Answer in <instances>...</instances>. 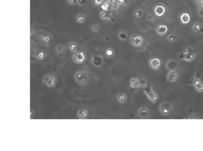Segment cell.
<instances>
[{"mask_svg":"<svg viewBox=\"0 0 203 151\" xmlns=\"http://www.w3.org/2000/svg\"><path fill=\"white\" fill-rule=\"evenodd\" d=\"M149 65L152 68L155 70H157L160 68L161 67V62L159 58L154 57L150 58L149 61Z\"/></svg>","mask_w":203,"mask_h":151,"instance_id":"cell-4","label":"cell"},{"mask_svg":"<svg viewBox=\"0 0 203 151\" xmlns=\"http://www.w3.org/2000/svg\"><path fill=\"white\" fill-rule=\"evenodd\" d=\"M176 39V36L175 35H171L168 37V39H169V40H171V41H173V40H175Z\"/></svg>","mask_w":203,"mask_h":151,"instance_id":"cell-24","label":"cell"},{"mask_svg":"<svg viewBox=\"0 0 203 151\" xmlns=\"http://www.w3.org/2000/svg\"><path fill=\"white\" fill-rule=\"evenodd\" d=\"M167 27L165 25H159L156 28V31L159 35H164L167 33Z\"/></svg>","mask_w":203,"mask_h":151,"instance_id":"cell-9","label":"cell"},{"mask_svg":"<svg viewBox=\"0 0 203 151\" xmlns=\"http://www.w3.org/2000/svg\"><path fill=\"white\" fill-rule=\"evenodd\" d=\"M119 37L120 39H121L122 40H125V39H126L127 35L125 33H121L119 34Z\"/></svg>","mask_w":203,"mask_h":151,"instance_id":"cell-23","label":"cell"},{"mask_svg":"<svg viewBox=\"0 0 203 151\" xmlns=\"http://www.w3.org/2000/svg\"><path fill=\"white\" fill-rule=\"evenodd\" d=\"M194 57H195V56L192 53L188 52V53H185L183 54V58L186 61H188V62H191L192 60H194Z\"/></svg>","mask_w":203,"mask_h":151,"instance_id":"cell-14","label":"cell"},{"mask_svg":"<svg viewBox=\"0 0 203 151\" xmlns=\"http://www.w3.org/2000/svg\"><path fill=\"white\" fill-rule=\"evenodd\" d=\"M194 29L195 30H199L201 29V25L200 24V23H196L195 24V25H194Z\"/></svg>","mask_w":203,"mask_h":151,"instance_id":"cell-22","label":"cell"},{"mask_svg":"<svg viewBox=\"0 0 203 151\" xmlns=\"http://www.w3.org/2000/svg\"><path fill=\"white\" fill-rule=\"evenodd\" d=\"M159 110H160L161 112L163 115L167 116V115L171 114V111H172V107H171V105L169 103L164 102V103H162L160 106Z\"/></svg>","mask_w":203,"mask_h":151,"instance_id":"cell-5","label":"cell"},{"mask_svg":"<svg viewBox=\"0 0 203 151\" xmlns=\"http://www.w3.org/2000/svg\"><path fill=\"white\" fill-rule=\"evenodd\" d=\"M72 59L75 63H83L86 60V54L83 51H78L73 55Z\"/></svg>","mask_w":203,"mask_h":151,"instance_id":"cell-3","label":"cell"},{"mask_svg":"<svg viewBox=\"0 0 203 151\" xmlns=\"http://www.w3.org/2000/svg\"><path fill=\"white\" fill-rule=\"evenodd\" d=\"M130 43L134 47H139L143 43V38L139 35H132L130 38Z\"/></svg>","mask_w":203,"mask_h":151,"instance_id":"cell-6","label":"cell"},{"mask_svg":"<svg viewBox=\"0 0 203 151\" xmlns=\"http://www.w3.org/2000/svg\"><path fill=\"white\" fill-rule=\"evenodd\" d=\"M93 63L96 67H99L102 63V58L100 56H95L93 58Z\"/></svg>","mask_w":203,"mask_h":151,"instance_id":"cell-15","label":"cell"},{"mask_svg":"<svg viewBox=\"0 0 203 151\" xmlns=\"http://www.w3.org/2000/svg\"><path fill=\"white\" fill-rule=\"evenodd\" d=\"M178 78V74L176 71L172 70L168 73L167 74V80L169 82H176L177 81Z\"/></svg>","mask_w":203,"mask_h":151,"instance_id":"cell-8","label":"cell"},{"mask_svg":"<svg viewBox=\"0 0 203 151\" xmlns=\"http://www.w3.org/2000/svg\"><path fill=\"white\" fill-rule=\"evenodd\" d=\"M92 29L95 32H98V30H99V27H98V25H94L93 26Z\"/></svg>","mask_w":203,"mask_h":151,"instance_id":"cell-25","label":"cell"},{"mask_svg":"<svg viewBox=\"0 0 203 151\" xmlns=\"http://www.w3.org/2000/svg\"><path fill=\"white\" fill-rule=\"evenodd\" d=\"M105 54H106V55H107V56L110 57V56H112V55H113L114 51H113V50H112V49H110V48H109V49H107V50H106Z\"/></svg>","mask_w":203,"mask_h":151,"instance_id":"cell-21","label":"cell"},{"mask_svg":"<svg viewBox=\"0 0 203 151\" xmlns=\"http://www.w3.org/2000/svg\"><path fill=\"white\" fill-rule=\"evenodd\" d=\"M165 11H166V9H165V7L162 5H157L154 8V12L156 14V15L159 17L163 15Z\"/></svg>","mask_w":203,"mask_h":151,"instance_id":"cell-10","label":"cell"},{"mask_svg":"<svg viewBox=\"0 0 203 151\" xmlns=\"http://www.w3.org/2000/svg\"><path fill=\"white\" fill-rule=\"evenodd\" d=\"M148 112H149V111L147 108H145V107H143V108H141L140 110H139V114L141 117H146L147 116Z\"/></svg>","mask_w":203,"mask_h":151,"instance_id":"cell-17","label":"cell"},{"mask_svg":"<svg viewBox=\"0 0 203 151\" xmlns=\"http://www.w3.org/2000/svg\"><path fill=\"white\" fill-rule=\"evenodd\" d=\"M194 87L199 92H203V84L200 80H196L194 82Z\"/></svg>","mask_w":203,"mask_h":151,"instance_id":"cell-13","label":"cell"},{"mask_svg":"<svg viewBox=\"0 0 203 151\" xmlns=\"http://www.w3.org/2000/svg\"><path fill=\"white\" fill-rule=\"evenodd\" d=\"M43 82L49 88L55 87L57 84V78L54 74H47L43 78Z\"/></svg>","mask_w":203,"mask_h":151,"instance_id":"cell-2","label":"cell"},{"mask_svg":"<svg viewBox=\"0 0 203 151\" xmlns=\"http://www.w3.org/2000/svg\"><path fill=\"white\" fill-rule=\"evenodd\" d=\"M68 1L71 4H74L76 2V0H68Z\"/></svg>","mask_w":203,"mask_h":151,"instance_id":"cell-26","label":"cell"},{"mask_svg":"<svg viewBox=\"0 0 203 151\" xmlns=\"http://www.w3.org/2000/svg\"><path fill=\"white\" fill-rule=\"evenodd\" d=\"M36 57L39 60H43L46 57V54L43 51H38L36 54Z\"/></svg>","mask_w":203,"mask_h":151,"instance_id":"cell-18","label":"cell"},{"mask_svg":"<svg viewBox=\"0 0 203 151\" xmlns=\"http://www.w3.org/2000/svg\"><path fill=\"white\" fill-rule=\"evenodd\" d=\"M117 98H118V101L121 103H124L127 100V96L125 94L123 93H119L118 94V96H117Z\"/></svg>","mask_w":203,"mask_h":151,"instance_id":"cell-16","label":"cell"},{"mask_svg":"<svg viewBox=\"0 0 203 151\" xmlns=\"http://www.w3.org/2000/svg\"><path fill=\"white\" fill-rule=\"evenodd\" d=\"M180 21L184 24H187L191 21V15L189 13L183 12L180 15Z\"/></svg>","mask_w":203,"mask_h":151,"instance_id":"cell-7","label":"cell"},{"mask_svg":"<svg viewBox=\"0 0 203 151\" xmlns=\"http://www.w3.org/2000/svg\"><path fill=\"white\" fill-rule=\"evenodd\" d=\"M88 115V111L85 108H81V109H79L77 112V116L80 119L87 118Z\"/></svg>","mask_w":203,"mask_h":151,"instance_id":"cell-11","label":"cell"},{"mask_svg":"<svg viewBox=\"0 0 203 151\" xmlns=\"http://www.w3.org/2000/svg\"><path fill=\"white\" fill-rule=\"evenodd\" d=\"M130 86L131 88H138L140 86V80L138 79V78H132L130 80Z\"/></svg>","mask_w":203,"mask_h":151,"instance_id":"cell-12","label":"cell"},{"mask_svg":"<svg viewBox=\"0 0 203 151\" xmlns=\"http://www.w3.org/2000/svg\"><path fill=\"white\" fill-rule=\"evenodd\" d=\"M90 75L88 72L86 70L78 71L74 75V80L76 82L81 85H85L88 83Z\"/></svg>","mask_w":203,"mask_h":151,"instance_id":"cell-1","label":"cell"},{"mask_svg":"<svg viewBox=\"0 0 203 151\" xmlns=\"http://www.w3.org/2000/svg\"><path fill=\"white\" fill-rule=\"evenodd\" d=\"M76 20L79 23H82L85 21L86 17L84 15H78L76 17Z\"/></svg>","mask_w":203,"mask_h":151,"instance_id":"cell-19","label":"cell"},{"mask_svg":"<svg viewBox=\"0 0 203 151\" xmlns=\"http://www.w3.org/2000/svg\"><path fill=\"white\" fill-rule=\"evenodd\" d=\"M148 19L149 20H153V17H152L149 16L148 17Z\"/></svg>","mask_w":203,"mask_h":151,"instance_id":"cell-27","label":"cell"},{"mask_svg":"<svg viewBox=\"0 0 203 151\" xmlns=\"http://www.w3.org/2000/svg\"><path fill=\"white\" fill-rule=\"evenodd\" d=\"M77 47H78V44L76 42H71L69 44V49L71 51H76L77 49Z\"/></svg>","mask_w":203,"mask_h":151,"instance_id":"cell-20","label":"cell"}]
</instances>
